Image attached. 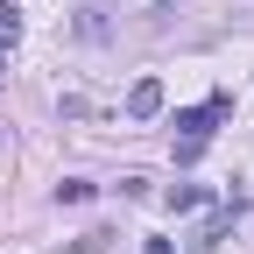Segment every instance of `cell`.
Masks as SVG:
<instances>
[{
  "label": "cell",
  "mask_w": 254,
  "mask_h": 254,
  "mask_svg": "<svg viewBox=\"0 0 254 254\" xmlns=\"http://www.w3.org/2000/svg\"><path fill=\"white\" fill-rule=\"evenodd\" d=\"M85 198H92V184H78V177H64V184H57V205H85Z\"/></svg>",
  "instance_id": "obj_6"
},
{
  "label": "cell",
  "mask_w": 254,
  "mask_h": 254,
  "mask_svg": "<svg viewBox=\"0 0 254 254\" xmlns=\"http://www.w3.org/2000/svg\"><path fill=\"white\" fill-rule=\"evenodd\" d=\"M226 113H233V92H212L205 106H184V113L170 120V127H177V163H198V148L212 141V127L226 120Z\"/></svg>",
  "instance_id": "obj_1"
},
{
  "label": "cell",
  "mask_w": 254,
  "mask_h": 254,
  "mask_svg": "<svg viewBox=\"0 0 254 254\" xmlns=\"http://www.w3.org/2000/svg\"><path fill=\"white\" fill-rule=\"evenodd\" d=\"M233 212H240V198H226L198 233H190V254H219V240H226V226H233Z\"/></svg>",
  "instance_id": "obj_2"
},
{
  "label": "cell",
  "mask_w": 254,
  "mask_h": 254,
  "mask_svg": "<svg viewBox=\"0 0 254 254\" xmlns=\"http://www.w3.org/2000/svg\"><path fill=\"white\" fill-rule=\"evenodd\" d=\"M21 43V7H0V50Z\"/></svg>",
  "instance_id": "obj_5"
},
{
  "label": "cell",
  "mask_w": 254,
  "mask_h": 254,
  "mask_svg": "<svg viewBox=\"0 0 254 254\" xmlns=\"http://www.w3.org/2000/svg\"><path fill=\"white\" fill-rule=\"evenodd\" d=\"M198 205H205L198 184H170V212H198Z\"/></svg>",
  "instance_id": "obj_4"
},
{
  "label": "cell",
  "mask_w": 254,
  "mask_h": 254,
  "mask_svg": "<svg viewBox=\"0 0 254 254\" xmlns=\"http://www.w3.org/2000/svg\"><path fill=\"white\" fill-rule=\"evenodd\" d=\"M127 113H134V120H155V113H163V85H155V78H141L134 92H127Z\"/></svg>",
  "instance_id": "obj_3"
}]
</instances>
